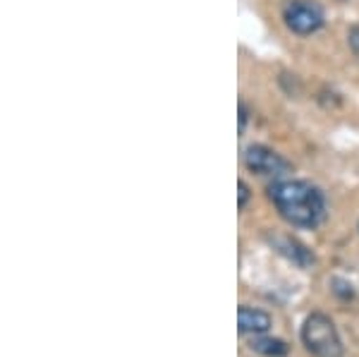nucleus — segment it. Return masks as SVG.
<instances>
[{
    "label": "nucleus",
    "instance_id": "1",
    "mask_svg": "<svg viewBox=\"0 0 359 357\" xmlns=\"http://www.w3.org/2000/svg\"><path fill=\"white\" fill-rule=\"evenodd\" d=\"M269 197L278 214L297 228H316L326 218V199L316 185L306 180H280L269 187Z\"/></svg>",
    "mask_w": 359,
    "mask_h": 357
},
{
    "label": "nucleus",
    "instance_id": "2",
    "mask_svg": "<svg viewBox=\"0 0 359 357\" xmlns=\"http://www.w3.org/2000/svg\"><path fill=\"white\" fill-rule=\"evenodd\" d=\"M302 343L314 357H343V341L338 336L333 319L314 312L302 324Z\"/></svg>",
    "mask_w": 359,
    "mask_h": 357
},
{
    "label": "nucleus",
    "instance_id": "3",
    "mask_svg": "<svg viewBox=\"0 0 359 357\" xmlns=\"http://www.w3.org/2000/svg\"><path fill=\"white\" fill-rule=\"evenodd\" d=\"M283 20L297 36H311L323 27V10L314 0H287L283 8Z\"/></svg>",
    "mask_w": 359,
    "mask_h": 357
},
{
    "label": "nucleus",
    "instance_id": "4",
    "mask_svg": "<svg viewBox=\"0 0 359 357\" xmlns=\"http://www.w3.org/2000/svg\"><path fill=\"white\" fill-rule=\"evenodd\" d=\"M245 166L252 173H259V175H280V173H285L290 168L287 161L283 159L280 154H276L273 149L264 147V144H252V147H247Z\"/></svg>",
    "mask_w": 359,
    "mask_h": 357
},
{
    "label": "nucleus",
    "instance_id": "5",
    "mask_svg": "<svg viewBox=\"0 0 359 357\" xmlns=\"http://www.w3.org/2000/svg\"><path fill=\"white\" fill-rule=\"evenodd\" d=\"M273 326V319L271 314H266L264 309L249 307V304H242L237 309V329L240 333H252V336H262Z\"/></svg>",
    "mask_w": 359,
    "mask_h": 357
},
{
    "label": "nucleus",
    "instance_id": "6",
    "mask_svg": "<svg viewBox=\"0 0 359 357\" xmlns=\"http://www.w3.org/2000/svg\"><path fill=\"white\" fill-rule=\"evenodd\" d=\"M273 245H276V250L280 252L283 257L290 259L294 267H299V269L314 267L316 257L311 255V250H306L302 243H297V240H292V238H273Z\"/></svg>",
    "mask_w": 359,
    "mask_h": 357
},
{
    "label": "nucleus",
    "instance_id": "7",
    "mask_svg": "<svg viewBox=\"0 0 359 357\" xmlns=\"http://www.w3.org/2000/svg\"><path fill=\"white\" fill-rule=\"evenodd\" d=\"M249 348L254 350V353L264 355V357H285L290 353V345L285 341H280V338H271V336H254L252 341H249Z\"/></svg>",
    "mask_w": 359,
    "mask_h": 357
},
{
    "label": "nucleus",
    "instance_id": "8",
    "mask_svg": "<svg viewBox=\"0 0 359 357\" xmlns=\"http://www.w3.org/2000/svg\"><path fill=\"white\" fill-rule=\"evenodd\" d=\"M331 288H333V292L340 297V300H352L355 297V288H352L350 281H345V278H331Z\"/></svg>",
    "mask_w": 359,
    "mask_h": 357
},
{
    "label": "nucleus",
    "instance_id": "9",
    "mask_svg": "<svg viewBox=\"0 0 359 357\" xmlns=\"http://www.w3.org/2000/svg\"><path fill=\"white\" fill-rule=\"evenodd\" d=\"M347 43H350L352 53L359 58V25H355L350 32H347Z\"/></svg>",
    "mask_w": 359,
    "mask_h": 357
},
{
    "label": "nucleus",
    "instance_id": "10",
    "mask_svg": "<svg viewBox=\"0 0 359 357\" xmlns=\"http://www.w3.org/2000/svg\"><path fill=\"white\" fill-rule=\"evenodd\" d=\"M237 189H240V192H237V206H240V209H245L247 201H249V187H247V182L240 180V182H237Z\"/></svg>",
    "mask_w": 359,
    "mask_h": 357
},
{
    "label": "nucleus",
    "instance_id": "11",
    "mask_svg": "<svg viewBox=\"0 0 359 357\" xmlns=\"http://www.w3.org/2000/svg\"><path fill=\"white\" fill-rule=\"evenodd\" d=\"M247 106H245V103H240V132L242 130H245V125H247Z\"/></svg>",
    "mask_w": 359,
    "mask_h": 357
}]
</instances>
